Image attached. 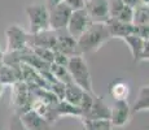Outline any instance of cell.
<instances>
[{"label":"cell","mask_w":149,"mask_h":130,"mask_svg":"<svg viewBox=\"0 0 149 130\" xmlns=\"http://www.w3.org/2000/svg\"><path fill=\"white\" fill-rule=\"evenodd\" d=\"M111 39L105 24H91L87 30L77 39V55L97 52Z\"/></svg>","instance_id":"6da1fadb"},{"label":"cell","mask_w":149,"mask_h":130,"mask_svg":"<svg viewBox=\"0 0 149 130\" xmlns=\"http://www.w3.org/2000/svg\"><path fill=\"white\" fill-rule=\"evenodd\" d=\"M66 69L75 85H78L83 91L93 94L92 87V78H91V72L88 68V64L86 59L82 55H74L69 57V61Z\"/></svg>","instance_id":"7a4b0ae2"},{"label":"cell","mask_w":149,"mask_h":130,"mask_svg":"<svg viewBox=\"0 0 149 130\" xmlns=\"http://www.w3.org/2000/svg\"><path fill=\"white\" fill-rule=\"evenodd\" d=\"M31 100H33V94L30 91V87L24 81H17L16 83H13L10 91V105L14 108L13 113L21 116L22 113L27 112L30 109Z\"/></svg>","instance_id":"3957f363"},{"label":"cell","mask_w":149,"mask_h":130,"mask_svg":"<svg viewBox=\"0 0 149 130\" xmlns=\"http://www.w3.org/2000/svg\"><path fill=\"white\" fill-rule=\"evenodd\" d=\"M26 14L29 18V27L30 34H39L49 29V17L48 9L43 4H33L26 7Z\"/></svg>","instance_id":"277c9868"},{"label":"cell","mask_w":149,"mask_h":130,"mask_svg":"<svg viewBox=\"0 0 149 130\" xmlns=\"http://www.w3.org/2000/svg\"><path fill=\"white\" fill-rule=\"evenodd\" d=\"M7 35V51L5 52H26L29 47V33L19 25H10L5 30Z\"/></svg>","instance_id":"5b68a950"},{"label":"cell","mask_w":149,"mask_h":130,"mask_svg":"<svg viewBox=\"0 0 149 130\" xmlns=\"http://www.w3.org/2000/svg\"><path fill=\"white\" fill-rule=\"evenodd\" d=\"M91 24H92V22H91L90 17H88L87 12L84 11V8L79 9V11H74V12H71V14H70V18H69V22L66 26L69 35L77 40L87 30V27Z\"/></svg>","instance_id":"8992f818"},{"label":"cell","mask_w":149,"mask_h":130,"mask_svg":"<svg viewBox=\"0 0 149 130\" xmlns=\"http://www.w3.org/2000/svg\"><path fill=\"white\" fill-rule=\"evenodd\" d=\"M122 40L128 46L134 61L135 63L148 61V59H149V42L148 40L140 38L136 34H131V35L125 37Z\"/></svg>","instance_id":"52a82bcc"},{"label":"cell","mask_w":149,"mask_h":130,"mask_svg":"<svg viewBox=\"0 0 149 130\" xmlns=\"http://www.w3.org/2000/svg\"><path fill=\"white\" fill-rule=\"evenodd\" d=\"M91 22L93 24H105L109 20V0H88L84 4Z\"/></svg>","instance_id":"ba28073f"},{"label":"cell","mask_w":149,"mask_h":130,"mask_svg":"<svg viewBox=\"0 0 149 130\" xmlns=\"http://www.w3.org/2000/svg\"><path fill=\"white\" fill-rule=\"evenodd\" d=\"M131 120L130 104L127 100H116L113 107H110V121L113 128H123Z\"/></svg>","instance_id":"9c48e42d"},{"label":"cell","mask_w":149,"mask_h":130,"mask_svg":"<svg viewBox=\"0 0 149 130\" xmlns=\"http://www.w3.org/2000/svg\"><path fill=\"white\" fill-rule=\"evenodd\" d=\"M71 11L69 9L64 3L54 5L53 8L48 9V17H49V29L53 31L62 30L68 26L69 18H70Z\"/></svg>","instance_id":"30bf717a"},{"label":"cell","mask_w":149,"mask_h":130,"mask_svg":"<svg viewBox=\"0 0 149 130\" xmlns=\"http://www.w3.org/2000/svg\"><path fill=\"white\" fill-rule=\"evenodd\" d=\"M134 9L125 4L122 0H109V18L132 24Z\"/></svg>","instance_id":"8fae6325"},{"label":"cell","mask_w":149,"mask_h":130,"mask_svg":"<svg viewBox=\"0 0 149 130\" xmlns=\"http://www.w3.org/2000/svg\"><path fill=\"white\" fill-rule=\"evenodd\" d=\"M56 38L57 34L53 30H47L39 34L29 33V47H44L53 50L56 48Z\"/></svg>","instance_id":"7c38bea8"},{"label":"cell","mask_w":149,"mask_h":130,"mask_svg":"<svg viewBox=\"0 0 149 130\" xmlns=\"http://www.w3.org/2000/svg\"><path fill=\"white\" fill-rule=\"evenodd\" d=\"M83 118L84 120H109L110 118V107L105 103L102 96L95 95L90 112L87 113V116Z\"/></svg>","instance_id":"4fadbf2b"},{"label":"cell","mask_w":149,"mask_h":130,"mask_svg":"<svg viewBox=\"0 0 149 130\" xmlns=\"http://www.w3.org/2000/svg\"><path fill=\"white\" fill-rule=\"evenodd\" d=\"M105 25H107L108 31L111 38L123 39L127 35L135 34V27H134L132 24H127V22H122V21H118V20L109 18L105 22Z\"/></svg>","instance_id":"5bb4252c"},{"label":"cell","mask_w":149,"mask_h":130,"mask_svg":"<svg viewBox=\"0 0 149 130\" xmlns=\"http://www.w3.org/2000/svg\"><path fill=\"white\" fill-rule=\"evenodd\" d=\"M19 118L27 130H52V125H49L44 118L36 115L31 109L22 113Z\"/></svg>","instance_id":"9a60e30c"},{"label":"cell","mask_w":149,"mask_h":130,"mask_svg":"<svg viewBox=\"0 0 149 130\" xmlns=\"http://www.w3.org/2000/svg\"><path fill=\"white\" fill-rule=\"evenodd\" d=\"M19 65L14 66L0 61V83H3L4 86H12L17 81H21Z\"/></svg>","instance_id":"2e32d148"},{"label":"cell","mask_w":149,"mask_h":130,"mask_svg":"<svg viewBox=\"0 0 149 130\" xmlns=\"http://www.w3.org/2000/svg\"><path fill=\"white\" fill-rule=\"evenodd\" d=\"M54 51L62 52L66 56L77 55V40L70 35H57L56 38V48Z\"/></svg>","instance_id":"e0dca14e"},{"label":"cell","mask_w":149,"mask_h":130,"mask_svg":"<svg viewBox=\"0 0 149 130\" xmlns=\"http://www.w3.org/2000/svg\"><path fill=\"white\" fill-rule=\"evenodd\" d=\"M148 109H149V86L144 85L140 87L135 103L132 104V107H130L131 116L137 113V112H143V111L148 112Z\"/></svg>","instance_id":"ac0fdd59"},{"label":"cell","mask_w":149,"mask_h":130,"mask_svg":"<svg viewBox=\"0 0 149 130\" xmlns=\"http://www.w3.org/2000/svg\"><path fill=\"white\" fill-rule=\"evenodd\" d=\"M83 94H84V91H83L78 85H75L74 82H69L65 85L64 98H62V100H65V102L78 107L79 103H81V100H82Z\"/></svg>","instance_id":"d6986e66"},{"label":"cell","mask_w":149,"mask_h":130,"mask_svg":"<svg viewBox=\"0 0 149 130\" xmlns=\"http://www.w3.org/2000/svg\"><path fill=\"white\" fill-rule=\"evenodd\" d=\"M109 95L116 100H127L130 95V86L123 81H113L109 85Z\"/></svg>","instance_id":"ffe728a7"},{"label":"cell","mask_w":149,"mask_h":130,"mask_svg":"<svg viewBox=\"0 0 149 130\" xmlns=\"http://www.w3.org/2000/svg\"><path fill=\"white\" fill-rule=\"evenodd\" d=\"M54 112H56L57 117H65V116H73L82 118V113L79 107L73 105V104L65 102V100H58V103L54 105Z\"/></svg>","instance_id":"44dd1931"},{"label":"cell","mask_w":149,"mask_h":130,"mask_svg":"<svg viewBox=\"0 0 149 130\" xmlns=\"http://www.w3.org/2000/svg\"><path fill=\"white\" fill-rule=\"evenodd\" d=\"M132 25L137 26H149V9L148 5H140L134 9L132 14Z\"/></svg>","instance_id":"7402d4cb"},{"label":"cell","mask_w":149,"mask_h":130,"mask_svg":"<svg viewBox=\"0 0 149 130\" xmlns=\"http://www.w3.org/2000/svg\"><path fill=\"white\" fill-rule=\"evenodd\" d=\"M83 130H111V124L109 120H82Z\"/></svg>","instance_id":"603a6c76"},{"label":"cell","mask_w":149,"mask_h":130,"mask_svg":"<svg viewBox=\"0 0 149 130\" xmlns=\"http://www.w3.org/2000/svg\"><path fill=\"white\" fill-rule=\"evenodd\" d=\"M49 72L54 76L57 81H60V82H62L64 85H66L69 82H73L71 81V77L70 74H69L66 66H61V65H57V64H51L49 65Z\"/></svg>","instance_id":"cb8c5ba5"},{"label":"cell","mask_w":149,"mask_h":130,"mask_svg":"<svg viewBox=\"0 0 149 130\" xmlns=\"http://www.w3.org/2000/svg\"><path fill=\"white\" fill-rule=\"evenodd\" d=\"M30 50H31V52H33L36 57L42 59L43 61L48 63V64H52V63H53V55H54L53 50L44 48V47H31Z\"/></svg>","instance_id":"d4e9b609"},{"label":"cell","mask_w":149,"mask_h":130,"mask_svg":"<svg viewBox=\"0 0 149 130\" xmlns=\"http://www.w3.org/2000/svg\"><path fill=\"white\" fill-rule=\"evenodd\" d=\"M93 96H95V94H90V92H86V91H84V94H83L82 100L78 105L79 109H81L82 118L87 116V113L90 112L91 107H92V103H93Z\"/></svg>","instance_id":"484cf974"},{"label":"cell","mask_w":149,"mask_h":130,"mask_svg":"<svg viewBox=\"0 0 149 130\" xmlns=\"http://www.w3.org/2000/svg\"><path fill=\"white\" fill-rule=\"evenodd\" d=\"M8 130H27L25 128V125L22 124L21 118L18 115L13 113L9 118V125H8Z\"/></svg>","instance_id":"4316f807"},{"label":"cell","mask_w":149,"mask_h":130,"mask_svg":"<svg viewBox=\"0 0 149 130\" xmlns=\"http://www.w3.org/2000/svg\"><path fill=\"white\" fill-rule=\"evenodd\" d=\"M62 3L66 5L71 12L83 9V8H84V4H86L84 0H62Z\"/></svg>","instance_id":"83f0119b"},{"label":"cell","mask_w":149,"mask_h":130,"mask_svg":"<svg viewBox=\"0 0 149 130\" xmlns=\"http://www.w3.org/2000/svg\"><path fill=\"white\" fill-rule=\"evenodd\" d=\"M68 61H69V56L64 55L62 52L54 51V55H53V64L61 65V66H66V65H68Z\"/></svg>","instance_id":"f1b7e54d"},{"label":"cell","mask_w":149,"mask_h":130,"mask_svg":"<svg viewBox=\"0 0 149 130\" xmlns=\"http://www.w3.org/2000/svg\"><path fill=\"white\" fill-rule=\"evenodd\" d=\"M123 3H125L127 7L132 8V9H135V8L140 7V5H143V3L140 1V0H122Z\"/></svg>","instance_id":"f546056e"},{"label":"cell","mask_w":149,"mask_h":130,"mask_svg":"<svg viewBox=\"0 0 149 130\" xmlns=\"http://www.w3.org/2000/svg\"><path fill=\"white\" fill-rule=\"evenodd\" d=\"M60 3H62V0H47V9H51V8H53L54 5L60 4Z\"/></svg>","instance_id":"4dcf8cb0"},{"label":"cell","mask_w":149,"mask_h":130,"mask_svg":"<svg viewBox=\"0 0 149 130\" xmlns=\"http://www.w3.org/2000/svg\"><path fill=\"white\" fill-rule=\"evenodd\" d=\"M5 87H7V86H4L3 83H0V100H1L3 95H4V92H5Z\"/></svg>","instance_id":"1f68e13d"},{"label":"cell","mask_w":149,"mask_h":130,"mask_svg":"<svg viewBox=\"0 0 149 130\" xmlns=\"http://www.w3.org/2000/svg\"><path fill=\"white\" fill-rule=\"evenodd\" d=\"M140 1H141L144 5H148L149 4V0H140Z\"/></svg>","instance_id":"d6a6232c"},{"label":"cell","mask_w":149,"mask_h":130,"mask_svg":"<svg viewBox=\"0 0 149 130\" xmlns=\"http://www.w3.org/2000/svg\"><path fill=\"white\" fill-rule=\"evenodd\" d=\"M1 57H3V51L0 50V61H1Z\"/></svg>","instance_id":"836d02e7"},{"label":"cell","mask_w":149,"mask_h":130,"mask_svg":"<svg viewBox=\"0 0 149 130\" xmlns=\"http://www.w3.org/2000/svg\"><path fill=\"white\" fill-rule=\"evenodd\" d=\"M84 1H88V0H84Z\"/></svg>","instance_id":"e575fe53"},{"label":"cell","mask_w":149,"mask_h":130,"mask_svg":"<svg viewBox=\"0 0 149 130\" xmlns=\"http://www.w3.org/2000/svg\"><path fill=\"white\" fill-rule=\"evenodd\" d=\"M82 130H83V129H82Z\"/></svg>","instance_id":"d590c367"}]
</instances>
